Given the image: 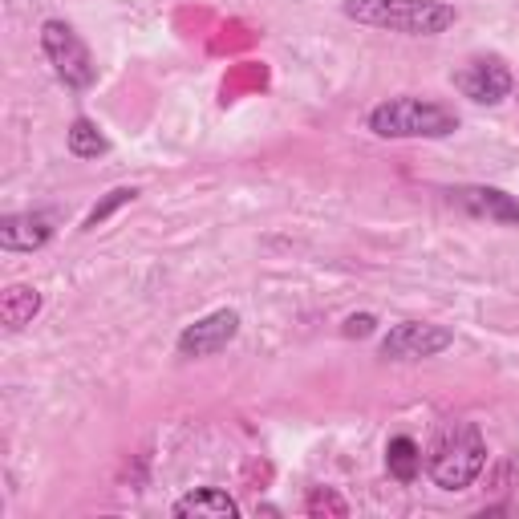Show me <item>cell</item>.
Here are the masks:
<instances>
[{
	"mask_svg": "<svg viewBox=\"0 0 519 519\" xmlns=\"http://www.w3.org/2000/svg\"><path fill=\"white\" fill-rule=\"evenodd\" d=\"M341 13L357 25L402 37H438L459 21V9L442 0H341Z\"/></svg>",
	"mask_w": 519,
	"mask_h": 519,
	"instance_id": "1",
	"label": "cell"
},
{
	"mask_svg": "<svg viewBox=\"0 0 519 519\" xmlns=\"http://www.w3.org/2000/svg\"><path fill=\"white\" fill-rule=\"evenodd\" d=\"M483 467H487V442L471 422H455L442 430L426 459L430 483L442 491H467L483 475Z\"/></svg>",
	"mask_w": 519,
	"mask_h": 519,
	"instance_id": "2",
	"label": "cell"
},
{
	"mask_svg": "<svg viewBox=\"0 0 519 519\" xmlns=\"http://www.w3.org/2000/svg\"><path fill=\"white\" fill-rule=\"evenodd\" d=\"M369 130L378 138H451L459 114L426 98H390L369 110Z\"/></svg>",
	"mask_w": 519,
	"mask_h": 519,
	"instance_id": "3",
	"label": "cell"
},
{
	"mask_svg": "<svg viewBox=\"0 0 519 519\" xmlns=\"http://www.w3.org/2000/svg\"><path fill=\"white\" fill-rule=\"evenodd\" d=\"M41 53L49 57L53 73L69 86V90H90L94 86V57L86 49V41L78 37V29L65 25V21H45L41 25Z\"/></svg>",
	"mask_w": 519,
	"mask_h": 519,
	"instance_id": "4",
	"label": "cell"
},
{
	"mask_svg": "<svg viewBox=\"0 0 519 519\" xmlns=\"http://www.w3.org/2000/svg\"><path fill=\"white\" fill-rule=\"evenodd\" d=\"M455 345V333L434 321H402L382 337V357L386 361H426Z\"/></svg>",
	"mask_w": 519,
	"mask_h": 519,
	"instance_id": "5",
	"label": "cell"
},
{
	"mask_svg": "<svg viewBox=\"0 0 519 519\" xmlns=\"http://www.w3.org/2000/svg\"><path fill=\"white\" fill-rule=\"evenodd\" d=\"M240 337V313L236 309H215L207 317H199L195 325H187L179 333V357H215V353H224L232 341Z\"/></svg>",
	"mask_w": 519,
	"mask_h": 519,
	"instance_id": "6",
	"label": "cell"
},
{
	"mask_svg": "<svg viewBox=\"0 0 519 519\" xmlns=\"http://www.w3.org/2000/svg\"><path fill=\"white\" fill-rule=\"evenodd\" d=\"M455 86L471 98V102H479V106H499L503 98H511V73H507V65H499L495 57L491 61H471L467 69H459L455 73Z\"/></svg>",
	"mask_w": 519,
	"mask_h": 519,
	"instance_id": "7",
	"label": "cell"
},
{
	"mask_svg": "<svg viewBox=\"0 0 519 519\" xmlns=\"http://www.w3.org/2000/svg\"><path fill=\"white\" fill-rule=\"evenodd\" d=\"M49 240H53V219L41 211L0 219V248L5 252H41Z\"/></svg>",
	"mask_w": 519,
	"mask_h": 519,
	"instance_id": "8",
	"label": "cell"
},
{
	"mask_svg": "<svg viewBox=\"0 0 519 519\" xmlns=\"http://www.w3.org/2000/svg\"><path fill=\"white\" fill-rule=\"evenodd\" d=\"M171 511L179 519H236L240 503L228 491H219V487H199V491H187L183 499H175Z\"/></svg>",
	"mask_w": 519,
	"mask_h": 519,
	"instance_id": "9",
	"label": "cell"
},
{
	"mask_svg": "<svg viewBox=\"0 0 519 519\" xmlns=\"http://www.w3.org/2000/svg\"><path fill=\"white\" fill-rule=\"evenodd\" d=\"M41 305H45V296L33 284H13V288H5V296H0V321H5L9 329H25V325H33Z\"/></svg>",
	"mask_w": 519,
	"mask_h": 519,
	"instance_id": "10",
	"label": "cell"
},
{
	"mask_svg": "<svg viewBox=\"0 0 519 519\" xmlns=\"http://www.w3.org/2000/svg\"><path fill=\"white\" fill-rule=\"evenodd\" d=\"M467 199H471L475 211H483L487 219H495V224L519 228V199H511L507 191H499V187H471Z\"/></svg>",
	"mask_w": 519,
	"mask_h": 519,
	"instance_id": "11",
	"label": "cell"
},
{
	"mask_svg": "<svg viewBox=\"0 0 519 519\" xmlns=\"http://www.w3.org/2000/svg\"><path fill=\"white\" fill-rule=\"evenodd\" d=\"M65 146H69V155L73 159H102L110 151V142L106 134L98 130V122L90 118H73L69 130H65Z\"/></svg>",
	"mask_w": 519,
	"mask_h": 519,
	"instance_id": "12",
	"label": "cell"
},
{
	"mask_svg": "<svg viewBox=\"0 0 519 519\" xmlns=\"http://www.w3.org/2000/svg\"><path fill=\"white\" fill-rule=\"evenodd\" d=\"M386 467H390V475H394L398 483H414L418 471H422V451H418V442L406 438V434L390 438V447H386Z\"/></svg>",
	"mask_w": 519,
	"mask_h": 519,
	"instance_id": "13",
	"label": "cell"
},
{
	"mask_svg": "<svg viewBox=\"0 0 519 519\" xmlns=\"http://www.w3.org/2000/svg\"><path fill=\"white\" fill-rule=\"evenodd\" d=\"M138 199V187H114L102 203H94L90 207V215H86V224H82V232H94V228H102L106 219L118 211V207H126V203H134Z\"/></svg>",
	"mask_w": 519,
	"mask_h": 519,
	"instance_id": "14",
	"label": "cell"
},
{
	"mask_svg": "<svg viewBox=\"0 0 519 519\" xmlns=\"http://www.w3.org/2000/svg\"><path fill=\"white\" fill-rule=\"evenodd\" d=\"M305 511L309 515H349V503L337 495V491H329V487H317V491H309V499H305Z\"/></svg>",
	"mask_w": 519,
	"mask_h": 519,
	"instance_id": "15",
	"label": "cell"
},
{
	"mask_svg": "<svg viewBox=\"0 0 519 519\" xmlns=\"http://www.w3.org/2000/svg\"><path fill=\"white\" fill-rule=\"evenodd\" d=\"M378 329V317L374 313H353V317H345V325H341V337H349V341H361V337H369Z\"/></svg>",
	"mask_w": 519,
	"mask_h": 519,
	"instance_id": "16",
	"label": "cell"
}]
</instances>
